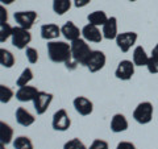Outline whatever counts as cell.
I'll list each match as a JSON object with an SVG mask.
<instances>
[{
	"label": "cell",
	"mask_w": 158,
	"mask_h": 149,
	"mask_svg": "<svg viewBox=\"0 0 158 149\" xmlns=\"http://www.w3.org/2000/svg\"><path fill=\"white\" fill-rule=\"evenodd\" d=\"M48 56L54 63H66L67 69H75L77 63L73 61L71 46L65 41H50L46 45Z\"/></svg>",
	"instance_id": "1"
},
{
	"label": "cell",
	"mask_w": 158,
	"mask_h": 149,
	"mask_svg": "<svg viewBox=\"0 0 158 149\" xmlns=\"http://www.w3.org/2000/svg\"><path fill=\"white\" fill-rule=\"evenodd\" d=\"M71 46V56H73V61L77 63V65H86L88 57L92 52V49L88 45V42L85 38L79 37L75 41H71L70 44Z\"/></svg>",
	"instance_id": "2"
},
{
	"label": "cell",
	"mask_w": 158,
	"mask_h": 149,
	"mask_svg": "<svg viewBox=\"0 0 158 149\" xmlns=\"http://www.w3.org/2000/svg\"><path fill=\"white\" fill-rule=\"evenodd\" d=\"M11 41H12V45L16 49H19V50H23V49H27L28 45L31 44L32 34L29 33L28 29L23 28V27H13Z\"/></svg>",
	"instance_id": "3"
},
{
	"label": "cell",
	"mask_w": 158,
	"mask_h": 149,
	"mask_svg": "<svg viewBox=\"0 0 158 149\" xmlns=\"http://www.w3.org/2000/svg\"><path fill=\"white\" fill-rule=\"evenodd\" d=\"M153 112L154 108L150 102H141L133 111V119L138 124H149L153 119Z\"/></svg>",
	"instance_id": "4"
},
{
	"label": "cell",
	"mask_w": 158,
	"mask_h": 149,
	"mask_svg": "<svg viewBox=\"0 0 158 149\" xmlns=\"http://www.w3.org/2000/svg\"><path fill=\"white\" fill-rule=\"evenodd\" d=\"M70 126H71V119L65 108H61V110L54 112L53 120H52V127L54 131L65 132L70 128Z\"/></svg>",
	"instance_id": "5"
},
{
	"label": "cell",
	"mask_w": 158,
	"mask_h": 149,
	"mask_svg": "<svg viewBox=\"0 0 158 149\" xmlns=\"http://www.w3.org/2000/svg\"><path fill=\"white\" fill-rule=\"evenodd\" d=\"M106 62L107 57L104 53L100 50H92L85 66L90 70V73H98L106 66Z\"/></svg>",
	"instance_id": "6"
},
{
	"label": "cell",
	"mask_w": 158,
	"mask_h": 149,
	"mask_svg": "<svg viewBox=\"0 0 158 149\" xmlns=\"http://www.w3.org/2000/svg\"><path fill=\"white\" fill-rule=\"evenodd\" d=\"M137 38H138V36L136 32L118 33L116 37V45L123 53H128L132 49V46H135Z\"/></svg>",
	"instance_id": "7"
},
{
	"label": "cell",
	"mask_w": 158,
	"mask_h": 149,
	"mask_svg": "<svg viewBox=\"0 0 158 149\" xmlns=\"http://www.w3.org/2000/svg\"><path fill=\"white\" fill-rule=\"evenodd\" d=\"M52 100H53V94L46 91H38L36 98L33 99V107L36 110L37 115H44L48 111Z\"/></svg>",
	"instance_id": "8"
},
{
	"label": "cell",
	"mask_w": 158,
	"mask_h": 149,
	"mask_svg": "<svg viewBox=\"0 0 158 149\" xmlns=\"http://www.w3.org/2000/svg\"><path fill=\"white\" fill-rule=\"evenodd\" d=\"M135 66L136 65L133 63V61H129V59L120 61L115 70L116 78L121 79V81H129V79H132V77L135 75Z\"/></svg>",
	"instance_id": "9"
},
{
	"label": "cell",
	"mask_w": 158,
	"mask_h": 149,
	"mask_svg": "<svg viewBox=\"0 0 158 149\" xmlns=\"http://www.w3.org/2000/svg\"><path fill=\"white\" fill-rule=\"evenodd\" d=\"M15 21L19 24V27H23L25 29H31L33 27L34 21L37 20V12L34 11H20V12H15L13 15Z\"/></svg>",
	"instance_id": "10"
},
{
	"label": "cell",
	"mask_w": 158,
	"mask_h": 149,
	"mask_svg": "<svg viewBox=\"0 0 158 149\" xmlns=\"http://www.w3.org/2000/svg\"><path fill=\"white\" fill-rule=\"evenodd\" d=\"M73 106H74V108H75V111L82 116L91 115L92 111H94L92 102L86 96H77L73 100Z\"/></svg>",
	"instance_id": "11"
},
{
	"label": "cell",
	"mask_w": 158,
	"mask_h": 149,
	"mask_svg": "<svg viewBox=\"0 0 158 149\" xmlns=\"http://www.w3.org/2000/svg\"><path fill=\"white\" fill-rule=\"evenodd\" d=\"M82 36L86 40L87 42H102L103 40V33L100 32V29L96 25H92V24H87L82 28Z\"/></svg>",
	"instance_id": "12"
},
{
	"label": "cell",
	"mask_w": 158,
	"mask_h": 149,
	"mask_svg": "<svg viewBox=\"0 0 158 149\" xmlns=\"http://www.w3.org/2000/svg\"><path fill=\"white\" fill-rule=\"evenodd\" d=\"M61 33L69 41H75L82 36V29H79L73 21H67L61 27Z\"/></svg>",
	"instance_id": "13"
},
{
	"label": "cell",
	"mask_w": 158,
	"mask_h": 149,
	"mask_svg": "<svg viewBox=\"0 0 158 149\" xmlns=\"http://www.w3.org/2000/svg\"><path fill=\"white\" fill-rule=\"evenodd\" d=\"M38 94L37 87L34 86H23V87H19V90L15 94V96L19 102H33V99L36 98V95Z\"/></svg>",
	"instance_id": "14"
},
{
	"label": "cell",
	"mask_w": 158,
	"mask_h": 149,
	"mask_svg": "<svg viewBox=\"0 0 158 149\" xmlns=\"http://www.w3.org/2000/svg\"><path fill=\"white\" fill-rule=\"evenodd\" d=\"M102 33H103V38L106 40H116L117 37V19L115 16L112 17H108L107 23L103 25L102 29Z\"/></svg>",
	"instance_id": "15"
},
{
	"label": "cell",
	"mask_w": 158,
	"mask_h": 149,
	"mask_svg": "<svg viewBox=\"0 0 158 149\" xmlns=\"http://www.w3.org/2000/svg\"><path fill=\"white\" fill-rule=\"evenodd\" d=\"M129 127V123H128L127 117L123 115V113H115L113 117L111 119V131L113 133H121V132H125Z\"/></svg>",
	"instance_id": "16"
},
{
	"label": "cell",
	"mask_w": 158,
	"mask_h": 149,
	"mask_svg": "<svg viewBox=\"0 0 158 149\" xmlns=\"http://www.w3.org/2000/svg\"><path fill=\"white\" fill-rule=\"evenodd\" d=\"M61 33V28H59L57 24H44L41 27V38L46 40V41H52V40H56L59 37Z\"/></svg>",
	"instance_id": "17"
},
{
	"label": "cell",
	"mask_w": 158,
	"mask_h": 149,
	"mask_svg": "<svg viewBox=\"0 0 158 149\" xmlns=\"http://www.w3.org/2000/svg\"><path fill=\"white\" fill-rule=\"evenodd\" d=\"M15 116H16V121L23 127H31L36 121V117L24 107H19L15 112Z\"/></svg>",
	"instance_id": "18"
},
{
	"label": "cell",
	"mask_w": 158,
	"mask_h": 149,
	"mask_svg": "<svg viewBox=\"0 0 158 149\" xmlns=\"http://www.w3.org/2000/svg\"><path fill=\"white\" fill-rule=\"evenodd\" d=\"M148 61H149V56L146 54L145 49L142 46H136L133 50V63L136 66H146Z\"/></svg>",
	"instance_id": "19"
},
{
	"label": "cell",
	"mask_w": 158,
	"mask_h": 149,
	"mask_svg": "<svg viewBox=\"0 0 158 149\" xmlns=\"http://www.w3.org/2000/svg\"><path fill=\"white\" fill-rule=\"evenodd\" d=\"M0 141L7 144H11L13 141V128L8 123L0 120Z\"/></svg>",
	"instance_id": "20"
},
{
	"label": "cell",
	"mask_w": 158,
	"mask_h": 149,
	"mask_svg": "<svg viewBox=\"0 0 158 149\" xmlns=\"http://www.w3.org/2000/svg\"><path fill=\"white\" fill-rule=\"evenodd\" d=\"M87 20H88V24H92V25H96V27H103L107 23L108 16L104 11H94L87 16Z\"/></svg>",
	"instance_id": "21"
},
{
	"label": "cell",
	"mask_w": 158,
	"mask_h": 149,
	"mask_svg": "<svg viewBox=\"0 0 158 149\" xmlns=\"http://www.w3.org/2000/svg\"><path fill=\"white\" fill-rule=\"evenodd\" d=\"M71 0H53V11L56 15L62 16V15L69 12V9L71 8Z\"/></svg>",
	"instance_id": "22"
},
{
	"label": "cell",
	"mask_w": 158,
	"mask_h": 149,
	"mask_svg": "<svg viewBox=\"0 0 158 149\" xmlns=\"http://www.w3.org/2000/svg\"><path fill=\"white\" fill-rule=\"evenodd\" d=\"M0 65L7 69H11L15 65V56L9 50L3 48H0Z\"/></svg>",
	"instance_id": "23"
},
{
	"label": "cell",
	"mask_w": 158,
	"mask_h": 149,
	"mask_svg": "<svg viewBox=\"0 0 158 149\" xmlns=\"http://www.w3.org/2000/svg\"><path fill=\"white\" fill-rule=\"evenodd\" d=\"M12 145L15 149H33V143L28 136H17L13 138Z\"/></svg>",
	"instance_id": "24"
},
{
	"label": "cell",
	"mask_w": 158,
	"mask_h": 149,
	"mask_svg": "<svg viewBox=\"0 0 158 149\" xmlns=\"http://www.w3.org/2000/svg\"><path fill=\"white\" fill-rule=\"evenodd\" d=\"M33 79V71L31 67H25L20 74V77L16 81V86L17 87H23V86H28V83Z\"/></svg>",
	"instance_id": "25"
},
{
	"label": "cell",
	"mask_w": 158,
	"mask_h": 149,
	"mask_svg": "<svg viewBox=\"0 0 158 149\" xmlns=\"http://www.w3.org/2000/svg\"><path fill=\"white\" fill-rule=\"evenodd\" d=\"M13 96H15V92L11 87L6 86V84H0V103L7 104L12 100Z\"/></svg>",
	"instance_id": "26"
},
{
	"label": "cell",
	"mask_w": 158,
	"mask_h": 149,
	"mask_svg": "<svg viewBox=\"0 0 158 149\" xmlns=\"http://www.w3.org/2000/svg\"><path fill=\"white\" fill-rule=\"evenodd\" d=\"M12 29L8 23H0V42H6L8 38H11L12 36Z\"/></svg>",
	"instance_id": "27"
},
{
	"label": "cell",
	"mask_w": 158,
	"mask_h": 149,
	"mask_svg": "<svg viewBox=\"0 0 158 149\" xmlns=\"http://www.w3.org/2000/svg\"><path fill=\"white\" fill-rule=\"evenodd\" d=\"M63 149H88V148L85 145V143L75 137V138H71V140L65 143Z\"/></svg>",
	"instance_id": "28"
},
{
	"label": "cell",
	"mask_w": 158,
	"mask_h": 149,
	"mask_svg": "<svg viewBox=\"0 0 158 149\" xmlns=\"http://www.w3.org/2000/svg\"><path fill=\"white\" fill-rule=\"evenodd\" d=\"M25 57L29 61V63H37L38 61V52L32 46H28L25 49Z\"/></svg>",
	"instance_id": "29"
},
{
	"label": "cell",
	"mask_w": 158,
	"mask_h": 149,
	"mask_svg": "<svg viewBox=\"0 0 158 149\" xmlns=\"http://www.w3.org/2000/svg\"><path fill=\"white\" fill-rule=\"evenodd\" d=\"M146 69H148V71H149L150 74H158V58L149 57Z\"/></svg>",
	"instance_id": "30"
},
{
	"label": "cell",
	"mask_w": 158,
	"mask_h": 149,
	"mask_svg": "<svg viewBox=\"0 0 158 149\" xmlns=\"http://www.w3.org/2000/svg\"><path fill=\"white\" fill-rule=\"evenodd\" d=\"M88 149H110V145L108 143L104 141V140H100V138H95Z\"/></svg>",
	"instance_id": "31"
},
{
	"label": "cell",
	"mask_w": 158,
	"mask_h": 149,
	"mask_svg": "<svg viewBox=\"0 0 158 149\" xmlns=\"http://www.w3.org/2000/svg\"><path fill=\"white\" fill-rule=\"evenodd\" d=\"M116 149H137L136 145L131 141H120L117 144Z\"/></svg>",
	"instance_id": "32"
},
{
	"label": "cell",
	"mask_w": 158,
	"mask_h": 149,
	"mask_svg": "<svg viewBox=\"0 0 158 149\" xmlns=\"http://www.w3.org/2000/svg\"><path fill=\"white\" fill-rule=\"evenodd\" d=\"M0 23H8V11L3 4H0Z\"/></svg>",
	"instance_id": "33"
},
{
	"label": "cell",
	"mask_w": 158,
	"mask_h": 149,
	"mask_svg": "<svg viewBox=\"0 0 158 149\" xmlns=\"http://www.w3.org/2000/svg\"><path fill=\"white\" fill-rule=\"evenodd\" d=\"M91 0H73V3H74V6H75L77 8H83V7H86L87 4H90Z\"/></svg>",
	"instance_id": "34"
},
{
	"label": "cell",
	"mask_w": 158,
	"mask_h": 149,
	"mask_svg": "<svg viewBox=\"0 0 158 149\" xmlns=\"http://www.w3.org/2000/svg\"><path fill=\"white\" fill-rule=\"evenodd\" d=\"M150 57H154V58H158V44L152 49V56Z\"/></svg>",
	"instance_id": "35"
},
{
	"label": "cell",
	"mask_w": 158,
	"mask_h": 149,
	"mask_svg": "<svg viewBox=\"0 0 158 149\" xmlns=\"http://www.w3.org/2000/svg\"><path fill=\"white\" fill-rule=\"evenodd\" d=\"M13 2H16V0H0V3H2L3 6H9V4H12Z\"/></svg>",
	"instance_id": "36"
},
{
	"label": "cell",
	"mask_w": 158,
	"mask_h": 149,
	"mask_svg": "<svg viewBox=\"0 0 158 149\" xmlns=\"http://www.w3.org/2000/svg\"><path fill=\"white\" fill-rule=\"evenodd\" d=\"M0 149H7V148H6V144L2 143V141H0Z\"/></svg>",
	"instance_id": "37"
},
{
	"label": "cell",
	"mask_w": 158,
	"mask_h": 149,
	"mask_svg": "<svg viewBox=\"0 0 158 149\" xmlns=\"http://www.w3.org/2000/svg\"><path fill=\"white\" fill-rule=\"evenodd\" d=\"M129 2H132V3H133V2H136V0H129Z\"/></svg>",
	"instance_id": "38"
}]
</instances>
